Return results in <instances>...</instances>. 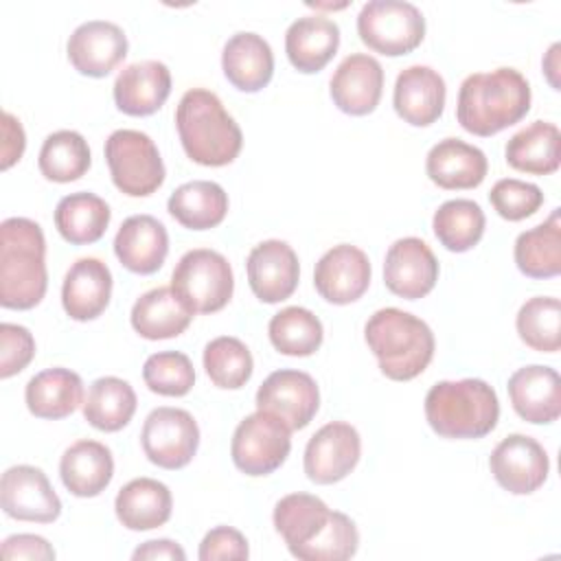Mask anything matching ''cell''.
<instances>
[{"mask_svg":"<svg viewBox=\"0 0 561 561\" xmlns=\"http://www.w3.org/2000/svg\"><path fill=\"white\" fill-rule=\"evenodd\" d=\"M530 96L526 77L515 68L476 72L460 83L456 118L473 136H493L528 114Z\"/></svg>","mask_w":561,"mask_h":561,"instance_id":"6da1fadb","label":"cell"},{"mask_svg":"<svg viewBox=\"0 0 561 561\" xmlns=\"http://www.w3.org/2000/svg\"><path fill=\"white\" fill-rule=\"evenodd\" d=\"M48 287L46 239L42 226L26 217L0 224V305L4 309H33Z\"/></svg>","mask_w":561,"mask_h":561,"instance_id":"7a4b0ae2","label":"cell"},{"mask_svg":"<svg viewBox=\"0 0 561 561\" xmlns=\"http://www.w3.org/2000/svg\"><path fill=\"white\" fill-rule=\"evenodd\" d=\"M175 127L184 153L202 167L230 164L243 145L237 121L219 96L206 88L186 90L175 110Z\"/></svg>","mask_w":561,"mask_h":561,"instance_id":"3957f363","label":"cell"},{"mask_svg":"<svg viewBox=\"0 0 561 561\" xmlns=\"http://www.w3.org/2000/svg\"><path fill=\"white\" fill-rule=\"evenodd\" d=\"M364 337L379 362V370L392 381H410L419 377L434 357V333L421 318L386 307L375 311Z\"/></svg>","mask_w":561,"mask_h":561,"instance_id":"277c9868","label":"cell"},{"mask_svg":"<svg viewBox=\"0 0 561 561\" xmlns=\"http://www.w3.org/2000/svg\"><path fill=\"white\" fill-rule=\"evenodd\" d=\"M425 419L443 438H482L497 425L500 401L482 379L438 381L425 394Z\"/></svg>","mask_w":561,"mask_h":561,"instance_id":"5b68a950","label":"cell"},{"mask_svg":"<svg viewBox=\"0 0 561 561\" xmlns=\"http://www.w3.org/2000/svg\"><path fill=\"white\" fill-rule=\"evenodd\" d=\"M171 289L193 313H215L232 298V267L228 259L215 250H188L171 274Z\"/></svg>","mask_w":561,"mask_h":561,"instance_id":"8992f818","label":"cell"},{"mask_svg":"<svg viewBox=\"0 0 561 561\" xmlns=\"http://www.w3.org/2000/svg\"><path fill=\"white\" fill-rule=\"evenodd\" d=\"M105 160L114 186L129 197H147L164 182V162L145 131H112L105 140Z\"/></svg>","mask_w":561,"mask_h":561,"instance_id":"52a82bcc","label":"cell"},{"mask_svg":"<svg viewBox=\"0 0 561 561\" xmlns=\"http://www.w3.org/2000/svg\"><path fill=\"white\" fill-rule=\"evenodd\" d=\"M357 33L370 50L399 57L423 42L425 18L412 2L370 0L357 15Z\"/></svg>","mask_w":561,"mask_h":561,"instance_id":"ba28073f","label":"cell"},{"mask_svg":"<svg viewBox=\"0 0 561 561\" xmlns=\"http://www.w3.org/2000/svg\"><path fill=\"white\" fill-rule=\"evenodd\" d=\"M291 430L274 414L256 410L248 414L234 430L230 456L245 476H267L276 471L289 456Z\"/></svg>","mask_w":561,"mask_h":561,"instance_id":"9c48e42d","label":"cell"},{"mask_svg":"<svg viewBox=\"0 0 561 561\" xmlns=\"http://www.w3.org/2000/svg\"><path fill=\"white\" fill-rule=\"evenodd\" d=\"M140 443L145 456L162 469L186 467L199 445V427L191 412L182 408H156L147 414Z\"/></svg>","mask_w":561,"mask_h":561,"instance_id":"30bf717a","label":"cell"},{"mask_svg":"<svg viewBox=\"0 0 561 561\" xmlns=\"http://www.w3.org/2000/svg\"><path fill=\"white\" fill-rule=\"evenodd\" d=\"M320 408V390L311 375L280 368L267 375L256 390V410L278 416L291 432L311 423Z\"/></svg>","mask_w":561,"mask_h":561,"instance_id":"8fae6325","label":"cell"},{"mask_svg":"<svg viewBox=\"0 0 561 561\" xmlns=\"http://www.w3.org/2000/svg\"><path fill=\"white\" fill-rule=\"evenodd\" d=\"M495 482L513 495L537 491L550 471V460L539 440L526 434H508L502 438L489 458Z\"/></svg>","mask_w":561,"mask_h":561,"instance_id":"7c38bea8","label":"cell"},{"mask_svg":"<svg viewBox=\"0 0 561 561\" xmlns=\"http://www.w3.org/2000/svg\"><path fill=\"white\" fill-rule=\"evenodd\" d=\"M362 456L359 432L344 421L322 425L305 447V473L316 484L344 480Z\"/></svg>","mask_w":561,"mask_h":561,"instance_id":"4fadbf2b","label":"cell"},{"mask_svg":"<svg viewBox=\"0 0 561 561\" xmlns=\"http://www.w3.org/2000/svg\"><path fill=\"white\" fill-rule=\"evenodd\" d=\"M2 511L20 522L50 524L61 513V500L39 467L15 465L0 480Z\"/></svg>","mask_w":561,"mask_h":561,"instance_id":"5bb4252c","label":"cell"},{"mask_svg":"<svg viewBox=\"0 0 561 561\" xmlns=\"http://www.w3.org/2000/svg\"><path fill=\"white\" fill-rule=\"evenodd\" d=\"M438 280V261L430 245L419 237L397 239L383 261L386 287L405 300L427 296Z\"/></svg>","mask_w":561,"mask_h":561,"instance_id":"9a60e30c","label":"cell"},{"mask_svg":"<svg viewBox=\"0 0 561 561\" xmlns=\"http://www.w3.org/2000/svg\"><path fill=\"white\" fill-rule=\"evenodd\" d=\"M248 283L252 294L267 305L287 300L298 285L300 265L294 248L280 239H267L248 254Z\"/></svg>","mask_w":561,"mask_h":561,"instance_id":"2e32d148","label":"cell"},{"mask_svg":"<svg viewBox=\"0 0 561 561\" xmlns=\"http://www.w3.org/2000/svg\"><path fill=\"white\" fill-rule=\"evenodd\" d=\"M316 291L333 305H351L370 285V261L364 250L340 243L327 250L313 270Z\"/></svg>","mask_w":561,"mask_h":561,"instance_id":"e0dca14e","label":"cell"},{"mask_svg":"<svg viewBox=\"0 0 561 561\" xmlns=\"http://www.w3.org/2000/svg\"><path fill=\"white\" fill-rule=\"evenodd\" d=\"M66 53L77 72L101 79L125 59L127 35L114 22L90 20L72 31Z\"/></svg>","mask_w":561,"mask_h":561,"instance_id":"ac0fdd59","label":"cell"},{"mask_svg":"<svg viewBox=\"0 0 561 561\" xmlns=\"http://www.w3.org/2000/svg\"><path fill=\"white\" fill-rule=\"evenodd\" d=\"M329 92L340 112L366 116L379 105L383 92V68L375 57L353 53L335 68L329 81Z\"/></svg>","mask_w":561,"mask_h":561,"instance_id":"d6986e66","label":"cell"},{"mask_svg":"<svg viewBox=\"0 0 561 561\" xmlns=\"http://www.w3.org/2000/svg\"><path fill=\"white\" fill-rule=\"evenodd\" d=\"M445 79L430 66H410L399 72L392 92L394 112L414 127L436 123L445 110Z\"/></svg>","mask_w":561,"mask_h":561,"instance_id":"ffe728a7","label":"cell"},{"mask_svg":"<svg viewBox=\"0 0 561 561\" xmlns=\"http://www.w3.org/2000/svg\"><path fill=\"white\" fill-rule=\"evenodd\" d=\"M508 397L513 410L528 423H552L561 414V379L550 366L530 364L508 377Z\"/></svg>","mask_w":561,"mask_h":561,"instance_id":"44dd1931","label":"cell"},{"mask_svg":"<svg viewBox=\"0 0 561 561\" xmlns=\"http://www.w3.org/2000/svg\"><path fill=\"white\" fill-rule=\"evenodd\" d=\"M171 94V70L156 59L123 68L114 81V103L123 114H156Z\"/></svg>","mask_w":561,"mask_h":561,"instance_id":"7402d4cb","label":"cell"},{"mask_svg":"<svg viewBox=\"0 0 561 561\" xmlns=\"http://www.w3.org/2000/svg\"><path fill=\"white\" fill-rule=\"evenodd\" d=\"M110 296L112 272L103 261L94 256L77 259L64 276L61 305L64 311L77 322L99 318L110 305Z\"/></svg>","mask_w":561,"mask_h":561,"instance_id":"603a6c76","label":"cell"},{"mask_svg":"<svg viewBox=\"0 0 561 561\" xmlns=\"http://www.w3.org/2000/svg\"><path fill=\"white\" fill-rule=\"evenodd\" d=\"M114 254L125 270L153 274L169 254L167 228L151 215H131L121 224L114 237Z\"/></svg>","mask_w":561,"mask_h":561,"instance_id":"cb8c5ba5","label":"cell"},{"mask_svg":"<svg viewBox=\"0 0 561 561\" xmlns=\"http://www.w3.org/2000/svg\"><path fill=\"white\" fill-rule=\"evenodd\" d=\"M486 169L484 151L460 138L438 140L425 158L427 178L447 191L480 186L486 178Z\"/></svg>","mask_w":561,"mask_h":561,"instance_id":"d4e9b609","label":"cell"},{"mask_svg":"<svg viewBox=\"0 0 561 561\" xmlns=\"http://www.w3.org/2000/svg\"><path fill=\"white\" fill-rule=\"evenodd\" d=\"M340 46V26L324 15H302L285 33V53L289 64L305 75L322 70Z\"/></svg>","mask_w":561,"mask_h":561,"instance_id":"484cf974","label":"cell"},{"mask_svg":"<svg viewBox=\"0 0 561 561\" xmlns=\"http://www.w3.org/2000/svg\"><path fill=\"white\" fill-rule=\"evenodd\" d=\"M226 79L241 92L263 90L274 75V55L270 44L252 31L234 33L221 53Z\"/></svg>","mask_w":561,"mask_h":561,"instance_id":"4316f807","label":"cell"},{"mask_svg":"<svg viewBox=\"0 0 561 561\" xmlns=\"http://www.w3.org/2000/svg\"><path fill=\"white\" fill-rule=\"evenodd\" d=\"M59 476L72 495L96 497L107 489L114 476L110 447L90 438L72 443L59 460Z\"/></svg>","mask_w":561,"mask_h":561,"instance_id":"83f0119b","label":"cell"},{"mask_svg":"<svg viewBox=\"0 0 561 561\" xmlns=\"http://www.w3.org/2000/svg\"><path fill=\"white\" fill-rule=\"evenodd\" d=\"M171 508L169 486L153 478L129 480L114 500L116 517L129 530H151L167 524Z\"/></svg>","mask_w":561,"mask_h":561,"instance_id":"f1b7e54d","label":"cell"},{"mask_svg":"<svg viewBox=\"0 0 561 561\" xmlns=\"http://www.w3.org/2000/svg\"><path fill=\"white\" fill-rule=\"evenodd\" d=\"M193 311L178 298L171 287L145 291L131 307V327L145 340H169L186 331Z\"/></svg>","mask_w":561,"mask_h":561,"instance_id":"f546056e","label":"cell"},{"mask_svg":"<svg viewBox=\"0 0 561 561\" xmlns=\"http://www.w3.org/2000/svg\"><path fill=\"white\" fill-rule=\"evenodd\" d=\"M26 408L37 419H64L83 405V381L70 368H46L24 390Z\"/></svg>","mask_w":561,"mask_h":561,"instance_id":"4dcf8cb0","label":"cell"},{"mask_svg":"<svg viewBox=\"0 0 561 561\" xmlns=\"http://www.w3.org/2000/svg\"><path fill=\"white\" fill-rule=\"evenodd\" d=\"M508 167L530 175H550L561 162V134L554 123L535 121L511 136L504 149Z\"/></svg>","mask_w":561,"mask_h":561,"instance_id":"1f68e13d","label":"cell"},{"mask_svg":"<svg viewBox=\"0 0 561 561\" xmlns=\"http://www.w3.org/2000/svg\"><path fill=\"white\" fill-rule=\"evenodd\" d=\"M331 508L316 495L289 493L274 506V528L296 554L309 541H313L331 519Z\"/></svg>","mask_w":561,"mask_h":561,"instance_id":"d6a6232c","label":"cell"},{"mask_svg":"<svg viewBox=\"0 0 561 561\" xmlns=\"http://www.w3.org/2000/svg\"><path fill=\"white\" fill-rule=\"evenodd\" d=\"M167 208L184 228L208 230L224 221L228 213V193L217 182L193 180L171 193Z\"/></svg>","mask_w":561,"mask_h":561,"instance_id":"836d02e7","label":"cell"},{"mask_svg":"<svg viewBox=\"0 0 561 561\" xmlns=\"http://www.w3.org/2000/svg\"><path fill=\"white\" fill-rule=\"evenodd\" d=\"M112 210L94 193L79 191L59 199L55 208V228L72 245L99 241L110 226Z\"/></svg>","mask_w":561,"mask_h":561,"instance_id":"e575fe53","label":"cell"},{"mask_svg":"<svg viewBox=\"0 0 561 561\" xmlns=\"http://www.w3.org/2000/svg\"><path fill=\"white\" fill-rule=\"evenodd\" d=\"M515 263L528 278H552L561 272V219L559 208L546 221L515 239Z\"/></svg>","mask_w":561,"mask_h":561,"instance_id":"d590c367","label":"cell"},{"mask_svg":"<svg viewBox=\"0 0 561 561\" xmlns=\"http://www.w3.org/2000/svg\"><path fill=\"white\" fill-rule=\"evenodd\" d=\"M136 412V392L121 377H99L83 399V419L101 432L123 430Z\"/></svg>","mask_w":561,"mask_h":561,"instance_id":"8d00e7d4","label":"cell"},{"mask_svg":"<svg viewBox=\"0 0 561 561\" xmlns=\"http://www.w3.org/2000/svg\"><path fill=\"white\" fill-rule=\"evenodd\" d=\"M88 140L75 129H59L46 136L39 149V171L50 182H75L90 169Z\"/></svg>","mask_w":561,"mask_h":561,"instance_id":"74e56055","label":"cell"},{"mask_svg":"<svg viewBox=\"0 0 561 561\" xmlns=\"http://www.w3.org/2000/svg\"><path fill=\"white\" fill-rule=\"evenodd\" d=\"M484 213L473 199H449L438 206L432 219V228L440 245L449 252H467L484 234Z\"/></svg>","mask_w":561,"mask_h":561,"instance_id":"f35d334b","label":"cell"},{"mask_svg":"<svg viewBox=\"0 0 561 561\" xmlns=\"http://www.w3.org/2000/svg\"><path fill=\"white\" fill-rule=\"evenodd\" d=\"M272 346L291 357L313 355L324 337L322 322L305 307H285L272 316L267 324Z\"/></svg>","mask_w":561,"mask_h":561,"instance_id":"ab89813d","label":"cell"},{"mask_svg":"<svg viewBox=\"0 0 561 561\" xmlns=\"http://www.w3.org/2000/svg\"><path fill=\"white\" fill-rule=\"evenodd\" d=\"M517 333L526 346L539 353L561 348V302L554 296L528 298L515 318Z\"/></svg>","mask_w":561,"mask_h":561,"instance_id":"60d3db41","label":"cell"},{"mask_svg":"<svg viewBox=\"0 0 561 561\" xmlns=\"http://www.w3.org/2000/svg\"><path fill=\"white\" fill-rule=\"evenodd\" d=\"M204 368L210 381L224 390H237L252 377L254 359L250 348L232 335L215 337L204 348Z\"/></svg>","mask_w":561,"mask_h":561,"instance_id":"b9f144b4","label":"cell"},{"mask_svg":"<svg viewBox=\"0 0 561 561\" xmlns=\"http://www.w3.org/2000/svg\"><path fill=\"white\" fill-rule=\"evenodd\" d=\"M145 386L162 397H184L195 383V370L188 355L180 351H160L147 357L142 366Z\"/></svg>","mask_w":561,"mask_h":561,"instance_id":"7bdbcfd3","label":"cell"},{"mask_svg":"<svg viewBox=\"0 0 561 561\" xmlns=\"http://www.w3.org/2000/svg\"><path fill=\"white\" fill-rule=\"evenodd\" d=\"M357 548L359 533L355 522L348 515L333 511L324 530L305 548H300L294 557L302 561H344L351 559Z\"/></svg>","mask_w":561,"mask_h":561,"instance_id":"ee69618b","label":"cell"},{"mask_svg":"<svg viewBox=\"0 0 561 561\" xmlns=\"http://www.w3.org/2000/svg\"><path fill=\"white\" fill-rule=\"evenodd\" d=\"M489 202L502 219L522 221L535 215L543 204V193L537 184L517 178L497 180L489 193Z\"/></svg>","mask_w":561,"mask_h":561,"instance_id":"f6af8a7d","label":"cell"},{"mask_svg":"<svg viewBox=\"0 0 561 561\" xmlns=\"http://www.w3.org/2000/svg\"><path fill=\"white\" fill-rule=\"evenodd\" d=\"M35 355V340L22 324H0V377L9 379L22 373Z\"/></svg>","mask_w":561,"mask_h":561,"instance_id":"bcb514c9","label":"cell"},{"mask_svg":"<svg viewBox=\"0 0 561 561\" xmlns=\"http://www.w3.org/2000/svg\"><path fill=\"white\" fill-rule=\"evenodd\" d=\"M197 557L202 561H219V559H248L250 548L248 539L232 526H215L206 533L199 543Z\"/></svg>","mask_w":561,"mask_h":561,"instance_id":"7dc6e473","label":"cell"},{"mask_svg":"<svg viewBox=\"0 0 561 561\" xmlns=\"http://www.w3.org/2000/svg\"><path fill=\"white\" fill-rule=\"evenodd\" d=\"M0 554L7 561H15V559L50 561V559H55L53 546L39 535H11L2 541Z\"/></svg>","mask_w":561,"mask_h":561,"instance_id":"c3c4849f","label":"cell"},{"mask_svg":"<svg viewBox=\"0 0 561 561\" xmlns=\"http://www.w3.org/2000/svg\"><path fill=\"white\" fill-rule=\"evenodd\" d=\"M24 147H26V136L20 121L13 114L4 112L2 114V160H0L2 171L13 167L22 158Z\"/></svg>","mask_w":561,"mask_h":561,"instance_id":"681fc988","label":"cell"},{"mask_svg":"<svg viewBox=\"0 0 561 561\" xmlns=\"http://www.w3.org/2000/svg\"><path fill=\"white\" fill-rule=\"evenodd\" d=\"M136 561L138 559H149V561H156V559H173V561H184L186 559V552L182 550L180 543L171 541V539H151V541H145L142 546H138L131 554Z\"/></svg>","mask_w":561,"mask_h":561,"instance_id":"f907efd6","label":"cell"},{"mask_svg":"<svg viewBox=\"0 0 561 561\" xmlns=\"http://www.w3.org/2000/svg\"><path fill=\"white\" fill-rule=\"evenodd\" d=\"M557 53H559V44H552V48L548 50V57L543 61V68L548 72V81L552 83V72H557Z\"/></svg>","mask_w":561,"mask_h":561,"instance_id":"816d5d0a","label":"cell"}]
</instances>
